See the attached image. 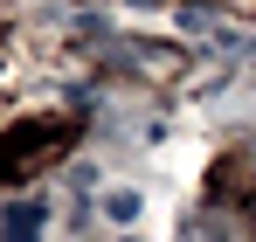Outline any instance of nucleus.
Masks as SVG:
<instances>
[{
  "instance_id": "nucleus-1",
  "label": "nucleus",
  "mask_w": 256,
  "mask_h": 242,
  "mask_svg": "<svg viewBox=\"0 0 256 242\" xmlns=\"http://www.w3.org/2000/svg\"><path fill=\"white\" fill-rule=\"evenodd\" d=\"M42 228H48L42 201H14L7 214H0V242H42Z\"/></svg>"
},
{
  "instance_id": "nucleus-2",
  "label": "nucleus",
  "mask_w": 256,
  "mask_h": 242,
  "mask_svg": "<svg viewBox=\"0 0 256 242\" xmlns=\"http://www.w3.org/2000/svg\"><path fill=\"white\" fill-rule=\"evenodd\" d=\"M104 214H111V222H138V194H132V187L104 194Z\"/></svg>"
}]
</instances>
